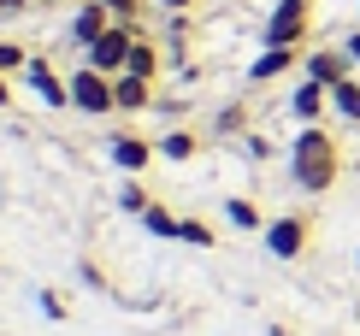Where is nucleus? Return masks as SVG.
Here are the masks:
<instances>
[{
    "label": "nucleus",
    "mask_w": 360,
    "mask_h": 336,
    "mask_svg": "<svg viewBox=\"0 0 360 336\" xmlns=\"http://www.w3.org/2000/svg\"><path fill=\"white\" fill-rule=\"evenodd\" d=\"M24 77H30V89H36V95L48 101V106H71V83L59 77V71L48 65V59H36V53H30V65H24Z\"/></svg>",
    "instance_id": "obj_6"
},
{
    "label": "nucleus",
    "mask_w": 360,
    "mask_h": 336,
    "mask_svg": "<svg viewBox=\"0 0 360 336\" xmlns=\"http://www.w3.org/2000/svg\"><path fill=\"white\" fill-rule=\"evenodd\" d=\"M160 12H184V6H195V0H154Z\"/></svg>",
    "instance_id": "obj_25"
},
{
    "label": "nucleus",
    "mask_w": 360,
    "mask_h": 336,
    "mask_svg": "<svg viewBox=\"0 0 360 336\" xmlns=\"http://www.w3.org/2000/svg\"><path fill=\"white\" fill-rule=\"evenodd\" d=\"M337 172H342V154H337L331 130L325 124H302V136L290 142V183L307 189V195H325L337 183Z\"/></svg>",
    "instance_id": "obj_1"
},
{
    "label": "nucleus",
    "mask_w": 360,
    "mask_h": 336,
    "mask_svg": "<svg viewBox=\"0 0 360 336\" xmlns=\"http://www.w3.org/2000/svg\"><path fill=\"white\" fill-rule=\"evenodd\" d=\"M142 224H148L154 236H177V231H184V219H172L166 207H148V212H142Z\"/></svg>",
    "instance_id": "obj_17"
},
{
    "label": "nucleus",
    "mask_w": 360,
    "mask_h": 336,
    "mask_svg": "<svg viewBox=\"0 0 360 336\" xmlns=\"http://www.w3.org/2000/svg\"><path fill=\"white\" fill-rule=\"evenodd\" d=\"M307 231H313V224L302 219V212H283V219L266 224V248H272L278 259H295V254L307 248Z\"/></svg>",
    "instance_id": "obj_5"
},
{
    "label": "nucleus",
    "mask_w": 360,
    "mask_h": 336,
    "mask_svg": "<svg viewBox=\"0 0 360 336\" xmlns=\"http://www.w3.org/2000/svg\"><path fill=\"white\" fill-rule=\"evenodd\" d=\"M307 24H313V0H278L272 18H266V41H278V48H302Z\"/></svg>",
    "instance_id": "obj_4"
},
{
    "label": "nucleus",
    "mask_w": 360,
    "mask_h": 336,
    "mask_svg": "<svg viewBox=\"0 0 360 336\" xmlns=\"http://www.w3.org/2000/svg\"><path fill=\"white\" fill-rule=\"evenodd\" d=\"M325 106H331V89H325V83H313V77L290 95V112L302 118V124H319V118H325Z\"/></svg>",
    "instance_id": "obj_11"
},
{
    "label": "nucleus",
    "mask_w": 360,
    "mask_h": 336,
    "mask_svg": "<svg viewBox=\"0 0 360 336\" xmlns=\"http://www.w3.org/2000/svg\"><path fill=\"white\" fill-rule=\"evenodd\" d=\"M71 106H77V112H89V118H107V112H118V101H112V77L107 71H71Z\"/></svg>",
    "instance_id": "obj_3"
},
{
    "label": "nucleus",
    "mask_w": 360,
    "mask_h": 336,
    "mask_svg": "<svg viewBox=\"0 0 360 336\" xmlns=\"http://www.w3.org/2000/svg\"><path fill=\"white\" fill-rule=\"evenodd\" d=\"M331 112H342L349 124H360V83H354V77H342V83L331 89Z\"/></svg>",
    "instance_id": "obj_13"
},
{
    "label": "nucleus",
    "mask_w": 360,
    "mask_h": 336,
    "mask_svg": "<svg viewBox=\"0 0 360 336\" xmlns=\"http://www.w3.org/2000/svg\"><path fill=\"white\" fill-rule=\"evenodd\" d=\"M148 160H154V142H142V136H112V165H118V172L142 177Z\"/></svg>",
    "instance_id": "obj_10"
},
{
    "label": "nucleus",
    "mask_w": 360,
    "mask_h": 336,
    "mask_svg": "<svg viewBox=\"0 0 360 336\" xmlns=\"http://www.w3.org/2000/svg\"><path fill=\"white\" fill-rule=\"evenodd\" d=\"M224 212H231V224H236V231H266L260 207H254V201H243V195H231V207H224Z\"/></svg>",
    "instance_id": "obj_15"
},
{
    "label": "nucleus",
    "mask_w": 360,
    "mask_h": 336,
    "mask_svg": "<svg viewBox=\"0 0 360 336\" xmlns=\"http://www.w3.org/2000/svg\"><path fill=\"white\" fill-rule=\"evenodd\" d=\"M30 6H36V0H30Z\"/></svg>",
    "instance_id": "obj_28"
},
{
    "label": "nucleus",
    "mask_w": 360,
    "mask_h": 336,
    "mask_svg": "<svg viewBox=\"0 0 360 336\" xmlns=\"http://www.w3.org/2000/svg\"><path fill=\"white\" fill-rule=\"evenodd\" d=\"M107 6H112V18H130V24H136V12H142V0H107Z\"/></svg>",
    "instance_id": "obj_21"
},
{
    "label": "nucleus",
    "mask_w": 360,
    "mask_h": 336,
    "mask_svg": "<svg viewBox=\"0 0 360 336\" xmlns=\"http://www.w3.org/2000/svg\"><path fill=\"white\" fill-rule=\"evenodd\" d=\"M290 65H295V48H278V41H266V53L254 59V71H248V77H254V83H278Z\"/></svg>",
    "instance_id": "obj_12"
},
{
    "label": "nucleus",
    "mask_w": 360,
    "mask_h": 336,
    "mask_svg": "<svg viewBox=\"0 0 360 336\" xmlns=\"http://www.w3.org/2000/svg\"><path fill=\"white\" fill-rule=\"evenodd\" d=\"M24 65H30V48H18V41H6V36H0V71L12 77V71H24Z\"/></svg>",
    "instance_id": "obj_19"
},
{
    "label": "nucleus",
    "mask_w": 360,
    "mask_h": 336,
    "mask_svg": "<svg viewBox=\"0 0 360 336\" xmlns=\"http://www.w3.org/2000/svg\"><path fill=\"white\" fill-rule=\"evenodd\" d=\"M124 71H136V77H160V53H154V41L136 36V48H130V65Z\"/></svg>",
    "instance_id": "obj_14"
},
{
    "label": "nucleus",
    "mask_w": 360,
    "mask_h": 336,
    "mask_svg": "<svg viewBox=\"0 0 360 336\" xmlns=\"http://www.w3.org/2000/svg\"><path fill=\"white\" fill-rule=\"evenodd\" d=\"M107 24H112V6H107V0H89V6L71 12V41H77V48H89V41H95Z\"/></svg>",
    "instance_id": "obj_8"
},
{
    "label": "nucleus",
    "mask_w": 360,
    "mask_h": 336,
    "mask_svg": "<svg viewBox=\"0 0 360 336\" xmlns=\"http://www.w3.org/2000/svg\"><path fill=\"white\" fill-rule=\"evenodd\" d=\"M130 48H136V24H130V18H112V24L83 48V65H89V71H107V77H118V71L130 65Z\"/></svg>",
    "instance_id": "obj_2"
},
{
    "label": "nucleus",
    "mask_w": 360,
    "mask_h": 336,
    "mask_svg": "<svg viewBox=\"0 0 360 336\" xmlns=\"http://www.w3.org/2000/svg\"><path fill=\"white\" fill-rule=\"evenodd\" d=\"M266 336H283V325H278V330H266Z\"/></svg>",
    "instance_id": "obj_27"
},
{
    "label": "nucleus",
    "mask_w": 360,
    "mask_h": 336,
    "mask_svg": "<svg viewBox=\"0 0 360 336\" xmlns=\"http://www.w3.org/2000/svg\"><path fill=\"white\" fill-rule=\"evenodd\" d=\"M243 148H248V160H266V154H272V142H266V136H248Z\"/></svg>",
    "instance_id": "obj_23"
},
{
    "label": "nucleus",
    "mask_w": 360,
    "mask_h": 336,
    "mask_svg": "<svg viewBox=\"0 0 360 336\" xmlns=\"http://www.w3.org/2000/svg\"><path fill=\"white\" fill-rule=\"evenodd\" d=\"M349 65H354V59L342 53V48H319V53H307V77H313V83H325V89H337L342 77H349Z\"/></svg>",
    "instance_id": "obj_9"
},
{
    "label": "nucleus",
    "mask_w": 360,
    "mask_h": 336,
    "mask_svg": "<svg viewBox=\"0 0 360 336\" xmlns=\"http://www.w3.org/2000/svg\"><path fill=\"white\" fill-rule=\"evenodd\" d=\"M112 101H118V112H142V106H154V77L118 71V77H112Z\"/></svg>",
    "instance_id": "obj_7"
},
{
    "label": "nucleus",
    "mask_w": 360,
    "mask_h": 336,
    "mask_svg": "<svg viewBox=\"0 0 360 336\" xmlns=\"http://www.w3.org/2000/svg\"><path fill=\"white\" fill-rule=\"evenodd\" d=\"M118 207H124V212H148L154 201L142 195V183H124V189H118Z\"/></svg>",
    "instance_id": "obj_20"
},
{
    "label": "nucleus",
    "mask_w": 360,
    "mask_h": 336,
    "mask_svg": "<svg viewBox=\"0 0 360 336\" xmlns=\"http://www.w3.org/2000/svg\"><path fill=\"white\" fill-rule=\"evenodd\" d=\"M342 53H349V59H354V65H360V30H354V36H349V41H342Z\"/></svg>",
    "instance_id": "obj_24"
},
{
    "label": "nucleus",
    "mask_w": 360,
    "mask_h": 336,
    "mask_svg": "<svg viewBox=\"0 0 360 336\" xmlns=\"http://www.w3.org/2000/svg\"><path fill=\"white\" fill-rule=\"evenodd\" d=\"M12 101V83H6V71H0V106H6Z\"/></svg>",
    "instance_id": "obj_26"
},
{
    "label": "nucleus",
    "mask_w": 360,
    "mask_h": 336,
    "mask_svg": "<svg viewBox=\"0 0 360 336\" xmlns=\"http://www.w3.org/2000/svg\"><path fill=\"white\" fill-rule=\"evenodd\" d=\"M160 154H166V160H177V165H184V160H195V136H189V130H172L166 142H160Z\"/></svg>",
    "instance_id": "obj_16"
},
{
    "label": "nucleus",
    "mask_w": 360,
    "mask_h": 336,
    "mask_svg": "<svg viewBox=\"0 0 360 336\" xmlns=\"http://www.w3.org/2000/svg\"><path fill=\"white\" fill-rule=\"evenodd\" d=\"M177 242H189V248H213V224H201V219H184Z\"/></svg>",
    "instance_id": "obj_18"
},
{
    "label": "nucleus",
    "mask_w": 360,
    "mask_h": 336,
    "mask_svg": "<svg viewBox=\"0 0 360 336\" xmlns=\"http://www.w3.org/2000/svg\"><path fill=\"white\" fill-rule=\"evenodd\" d=\"M248 124V112H243V106H231V112H219V130H243Z\"/></svg>",
    "instance_id": "obj_22"
}]
</instances>
